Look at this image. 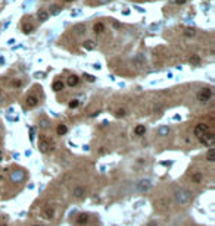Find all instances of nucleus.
Wrapping results in <instances>:
<instances>
[{
	"label": "nucleus",
	"instance_id": "obj_1",
	"mask_svg": "<svg viewBox=\"0 0 215 226\" xmlns=\"http://www.w3.org/2000/svg\"><path fill=\"white\" fill-rule=\"evenodd\" d=\"M175 200L178 204H181V206H186L190 200H192V193L189 190H178L175 193Z\"/></svg>",
	"mask_w": 215,
	"mask_h": 226
},
{
	"label": "nucleus",
	"instance_id": "obj_2",
	"mask_svg": "<svg viewBox=\"0 0 215 226\" xmlns=\"http://www.w3.org/2000/svg\"><path fill=\"white\" fill-rule=\"evenodd\" d=\"M199 141H200L203 145L211 147V145L214 144V141H215V135L211 134V132H206V134H203L202 137H199Z\"/></svg>",
	"mask_w": 215,
	"mask_h": 226
},
{
	"label": "nucleus",
	"instance_id": "obj_3",
	"mask_svg": "<svg viewBox=\"0 0 215 226\" xmlns=\"http://www.w3.org/2000/svg\"><path fill=\"white\" fill-rule=\"evenodd\" d=\"M206 132H209V125H206V123H199V125H196V128L193 129V134H195L196 137H202V135L206 134Z\"/></svg>",
	"mask_w": 215,
	"mask_h": 226
},
{
	"label": "nucleus",
	"instance_id": "obj_4",
	"mask_svg": "<svg viewBox=\"0 0 215 226\" xmlns=\"http://www.w3.org/2000/svg\"><path fill=\"white\" fill-rule=\"evenodd\" d=\"M211 96H212V91H211L209 88H203V90L199 91L197 100H199V101H208V100L211 98Z\"/></svg>",
	"mask_w": 215,
	"mask_h": 226
},
{
	"label": "nucleus",
	"instance_id": "obj_5",
	"mask_svg": "<svg viewBox=\"0 0 215 226\" xmlns=\"http://www.w3.org/2000/svg\"><path fill=\"white\" fill-rule=\"evenodd\" d=\"M39 148L41 150L43 153H46V151H49V148H50V144L46 141V138H44V135H40V142H39Z\"/></svg>",
	"mask_w": 215,
	"mask_h": 226
},
{
	"label": "nucleus",
	"instance_id": "obj_6",
	"mask_svg": "<svg viewBox=\"0 0 215 226\" xmlns=\"http://www.w3.org/2000/svg\"><path fill=\"white\" fill-rule=\"evenodd\" d=\"M149 188H150V181H148V179H145V181H140V182L137 183V190H138V191H141V193L148 191Z\"/></svg>",
	"mask_w": 215,
	"mask_h": 226
},
{
	"label": "nucleus",
	"instance_id": "obj_7",
	"mask_svg": "<svg viewBox=\"0 0 215 226\" xmlns=\"http://www.w3.org/2000/svg\"><path fill=\"white\" fill-rule=\"evenodd\" d=\"M72 32H74L75 35H83V34L86 32V25H83V24L74 25V27H72Z\"/></svg>",
	"mask_w": 215,
	"mask_h": 226
},
{
	"label": "nucleus",
	"instance_id": "obj_8",
	"mask_svg": "<svg viewBox=\"0 0 215 226\" xmlns=\"http://www.w3.org/2000/svg\"><path fill=\"white\" fill-rule=\"evenodd\" d=\"M25 101H27V106H28V107H34V106H37L39 98H37V97H34V96H28Z\"/></svg>",
	"mask_w": 215,
	"mask_h": 226
},
{
	"label": "nucleus",
	"instance_id": "obj_9",
	"mask_svg": "<svg viewBox=\"0 0 215 226\" xmlns=\"http://www.w3.org/2000/svg\"><path fill=\"white\" fill-rule=\"evenodd\" d=\"M78 82H80V78L77 77V75H71V77L68 78V85L69 87H75V85H78Z\"/></svg>",
	"mask_w": 215,
	"mask_h": 226
},
{
	"label": "nucleus",
	"instance_id": "obj_10",
	"mask_svg": "<svg viewBox=\"0 0 215 226\" xmlns=\"http://www.w3.org/2000/svg\"><path fill=\"white\" fill-rule=\"evenodd\" d=\"M37 18H39V21L44 22V21H47V19H49V12H46V10H39Z\"/></svg>",
	"mask_w": 215,
	"mask_h": 226
},
{
	"label": "nucleus",
	"instance_id": "obj_11",
	"mask_svg": "<svg viewBox=\"0 0 215 226\" xmlns=\"http://www.w3.org/2000/svg\"><path fill=\"white\" fill-rule=\"evenodd\" d=\"M145 132H146V128H145V125H137L136 128H134V134L136 135H145Z\"/></svg>",
	"mask_w": 215,
	"mask_h": 226
},
{
	"label": "nucleus",
	"instance_id": "obj_12",
	"mask_svg": "<svg viewBox=\"0 0 215 226\" xmlns=\"http://www.w3.org/2000/svg\"><path fill=\"white\" fill-rule=\"evenodd\" d=\"M84 194H86V190H84V188H81V186H77V188H74V195H75L77 198L83 197Z\"/></svg>",
	"mask_w": 215,
	"mask_h": 226
},
{
	"label": "nucleus",
	"instance_id": "obj_13",
	"mask_svg": "<svg viewBox=\"0 0 215 226\" xmlns=\"http://www.w3.org/2000/svg\"><path fill=\"white\" fill-rule=\"evenodd\" d=\"M93 29H94V32L102 34V32L105 31V25H103L102 22H96V24H94V27H93Z\"/></svg>",
	"mask_w": 215,
	"mask_h": 226
},
{
	"label": "nucleus",
	"instance_id": "obj_14",
	"mask_svg": "<svg viewBox=\"0 0 215 226\" xmlns=\"http://www.w3.org/2000/svg\"><path fill=\"white\" fill-rule=\"evenodd\" d=\"M83 47H84V49H87V50H93V49L96 47V43H94L93 40H87V41H84Z\"/></svg>",
	"mask_w": 215,
	"mask_h": 226
},
{
	"label": "nucleus",
	"instance_id": "obj_15",
	"mask_svg": "<svg viewBox=\"0 0 215 226\" xmlns=\"http://www.w3.org/2000/svg\"><path fill=\"white\" fill-rule=\"evenodd\" d=\"M87 222H89V216L87 214H80L78 219H77V223L78 225H86Z\"/></svg>",
	"mask_w": 215,
	"mask_h": 226
},
{
	"label": "nucleus",
	"instance_id": "obj_16",
	"mask_svg": "<svg viewBox=\"0 0 215 226\" xmlns=\"http://www.w3.org/2000/svg\"><path fill=\"white\" fill-rule=\"evenodd\" d=\"M206 160L211 162V163L215 160V150H214V148H211L209 151H208V154H206Z\"/></svg>",
	"mask_w": 215,
	"mask_h": 226
},
{
	"label": "nucleus",
	"instance_id": "obj_17",
	"mask_svg": "<svg viewBox=\"0 0 215 226\" xmlns=\"http://www.w3.org/2000/svg\"><path fill=\"white\" fill-rule=\"evenodd\" d=\"M63 87H65V84H63L62 81L53 82V90H55V91H60V90H63Z\"/></svg>",
	"mask_w": 215,
	"mask_h": 226
},
{
	"label": "nucleus",
	"instance_id": "obj_18",
	"mask_svg": "<svg viewBox=\"0 0 215 226\" xmlns=\"http://www.w3.org/2000/svg\"><path fill=\"white\" fill-rule=\"evenodd\" d=\"M56 132H58V135H65V134L68 132L66 125H59V126H58V129H56Z\"/></svg>",
	"mask_w": 215,
	"mask_h": 226
},
{
	"label": "nucleus",
	"instance_id": "obj_19",
	"mask_svg": "<svg viewBox=\"0 0 215 226\" xmlns=\"http://www.w3.org/2000/svg\"><path fill=\"white\" fill-rule=\"evenodd\" d=\"M184 35L186 37H195L196 35V29L195 28H186L184 29Z\"/></svg>",
	"mask_w": 215,
	"mask_h": 226
},
{
	"label": "nucleus",
	"instance_id": "obj_20",
	"mask_svg": "<svg viewBox=\"0 0 215 226\" xmlns=\"http://www.w3.org/2000/svg\"><path fill=\"white\" fill-rule=\"evenodd\" d=\"M155 206H158L159 209H164V207L168 206V201H167V200H156V201H155Z\"/></svg>",
	"mask_w": 215,
	"mask_h": 226
},
{
	"label": "nucleus",
	"instance_id": "obj_21",
	"mask_svg": "<svg viewBox=\"0 0 215 226\" xmlns=\"http://www.w3.org/2000/svg\"><path fill=\"white\" fill-rule=\"evenodd\" d=\"M44 214H46V217H47V219H52V217L55 216V209H52V207H49V209H46V211H44Z\"/></svg>",
	"mask_w": 215,
	"mask_h": 226
},
{
	"label": "nucleus",
	"instance_id": "obj_22",
	"mask_svg": "<svg viewBox=\"0 0 215 226\" xmlns=\"http://www.w3.org/2000/svg\"><path fill=\"white\" fill-rule=\"evenodd\" d=\"M32 29H34V27H32V25H30V24H25V25L22 27V31H24L25 34H30V32H32Z\"/></svg>",
	"mask_w": 215,
	"mask_h": 226
},
{
	"label": "nucleus",
	"instance_id": "obj_23",
	"mask_svg": "<svg viewBox=\"0 0 215 226\" xmlns=\"http://www.w3.org/2000/svg\"><path fill=\"white\" fill-rule=\"evenodd\" d=\"M190 63H192V65H199V63H200V57H199L197 54H193V56L190 57Z\"/></svg>",
	"mask_w": 215,
	"mask_h": 226
},
{
	"label": "nucleus",
	"instance_id": "obj_24",
	"mask_svg": "<svg viewBox=\"0 0 215 226\" xmlns=\"http://www.w3.org/2000/svg\"><path fill=\"white\" fill-rule=\"evenodd\" d=\"M50 12H52L53 15H58V13L60 12V8L56 6V5H52V6H50Z\"/></svg>",
	"mask_w": 215,
	"mask_h": 226
},
{
	"label": "nucleus",
	"instance_id": "obj_25",
	"mask_svg": "<svg viewBox=\"0 0 215 226\" xmlns=\"http://www.w3.org/2000/svg\"><path fill=\"white\" fill-rule=\"evenodd\" d=\"M78 104H80L78 100H71V101H69V107H71V109H77Z\"/></svg>",
	"mask_w": 215,
	"mask_h": 226
},
{
	"label": "nucleus",
	"instance_id": "obj_26",
	"mask_svg": "<svg viewBox=\"0 0 215 226\" xmlns=\"http://www.w3.org/2000/svg\"><path fill=\"white\" fill-rule=\"evenodd\" d=\"M192 179H193V181H196V182H199V181L202 179V175H200V173H195V175L192 176Z\"/></svg>",
	"mask_w": 215,
	"mask_h": 226
},
{
	"label": "nucleus",
	"instance_id": "obj_27",
	"mask_svg": "<svg viewBox=\"0 0 215 226\" xmlns=\"http://www.w3.org/2000/svg\"><path fill=\"white\" fill-rule=\"evenodd\" d=\"M117 116H118V118L125 116V110H122V109H121V110H118V112H117Z\"/></svg>",
	"mask_w": 215,
	"mask_h": 226
},
{
	"label": "nucleus",
	"instance_id": "obj_28",
	"mask_svg": "<svg viewBox=\"0 0 215 226\" xmlns=\"http://www.w3.org/2000/svg\"><path fill=\"white\" fill-rule=\"evenodd\" d=\"M84 78L90 82H94V77H91V75H84Z\"/></svg>",
	"mask_w": 215,
	"mask_h": 226
},
{
	"label": "nucleus",
	"instance_id": "obj_29",
	"mask_svg": "<svg viewBox=\"0 0 215 226\" xmlns=\"http://www.w3.org/2000/svg\"><path fill=\"white\" fill-rule=\"evenodd\" d=\"M159 132H161V134H162V135H165V134H168V132H169V129H168V128H165V126H164V128H161V131H159Z\"/></svg>",
	"mask_w": 215,
	"mask_h": 226
},
{
	"label": "nucleus",
	"instance_id": "obj_30",
	"mask_svg": "<svg viewBox=\"0 0 215 226\" xmlns=\"http://www.w3.org/2000/svg\"><path fill=\"white\" fill-rule=\"evenodd\" d=\"M12 85H13L15 88H18V87H21V81H13V82H12Z\"/></svg>",
	"mask_w": 215,
	"mask_h": 226
},
{
	"label": "nucleus",
	"instance_id": "obj_31",
	"mask_svg": "<svg viewBox=\"0 0 215 226\" xmlns=\"http://www.w3.org/2000/svg\"><path fill=\"white\" fill-rule=\"evenodd\" d=\"M186 2H187V0H175V3H177V5H184Z\"/></svg>",
	"mask_w": 215,
	"mask_h": 226
},
{
	"label": "nucleus",
	"instance_id": "obj_32",
	"mask_svg": "<svg viewBox=\"0 0 215 226\" xmlns=\"http://www.w3.org/2000/svg\"><path fill=\"white\" fill-rule=\"evenodd\" d=\"M106 2H109V0H100V3H106Z\"/></svg>",
	"mask_w": 215,
	"mask_h": 226
},
{
	"label": "nucleus",
	"instance_id": "obj_33",
	"mask_svg": "<svg viewBox=\"0 0 215 226\" xmlns=\"http://www.w3.org/2000/svg\"><path fill=\"white\" fill-rule=\"evenodd\" d=\"M65 2H72V0H65Z\"/></svg>",
	"mask_w": 215,
	"mask_h": 226
},
{
	"label": "nucleus",
	"instance_id": "obj_34",
	"mask_svg": "<svg viewBox=\"0 0 215 226\" xmlns=\"http://www.w3.org/2000/svg\"><path fill=\"white\" fill-rule=\"evenodd\" d=\"M3 226H6V225H3Z\"/></svg>",
	"mask_w": 215,
	"mask_h": 226
}]
</instances>
